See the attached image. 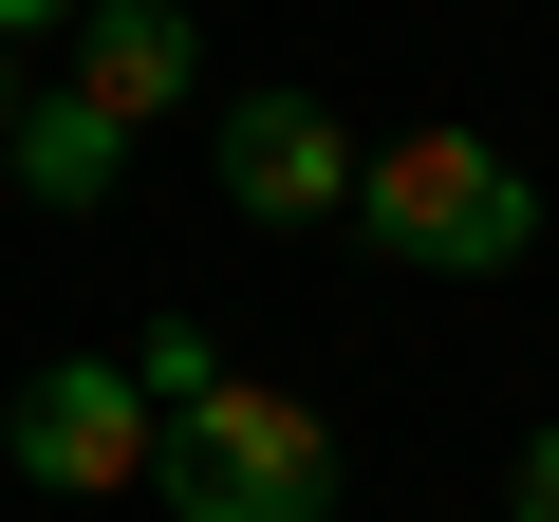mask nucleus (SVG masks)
Here are the masks:
<instances>
[{"label": "nucleus", "instance_id": "20e7f679", "mask_svg": "<svg viewBox=\"0 0 559 522\" xmlns=\"http://www.w3.org/2000/svg\"><path fill=\"white\" fill-rule=\"evenodd\" d=\"M355 187H373V150H355L318 94H242V112H224V205H242V224H336Z\"/></svg>", "mask_w": 559, "mask_h": 522}, {"label": "nucleus", "instance_id": "0eeeda50", "mask_svg": "<svg viewBox=\"0 0 559 522\" xmlns=\"http://www.w3.org/2000/svg\"><path fill=\"white\" fill-rule=\"evenodd\" d=\"M131 392H150V411H205V392H224V355H205V336H187V318H168V336H150V355H131Z\"/></svg>", "mask_w": 559, "mask_h": 522}, {"label": "nucleus", "instance_id": "7ed1b4c3", "mask_svg": "<svg viewBox=\"0 0 559 522\" xmlns=\"http://www.w3.org/2000/svg\"><path fill=\"white\" fill-rule=\"evenodd\" d=\"M0 448H20V466H38L57 503H94V485H150V448H168V411H150V392H131L112 355H57V373H38L20 411H0Z\"/></svg>", "mask_w": 559, "mask_h": 522}, {"label": "nucleus", "instance_id": "6e6552de", "mask_svg": "<svg viewBox=\"0 0 559 522\" xmlns=\"http://www.w3.org/2000/svg\"><path fill=\"white\" fill-rule=\"evenodd\" d=\"M503 522H559V429L522 448V485H503Z\"/></svg>", "mask_w": 559, "mask_h": 522}, {"label": "nucleus", "instance_id": "f03ea898", "mask_svg": "<svg viewBox=\"0 0 559 522\" xmlns=\"http://www.w3.org/2000/svg\"><path fill=\"white\" fill-rule=\"evenodd\" d=\"M355 224H373L392 261H429V281H503V261L540 242V187H522L485 131H392L373 187H355Z\"/></svg>", "mask_w": 559, "mask_h": 522}, {"label": "nucleus", "instance_id": "9d476101", "mask_svg": "<svg viewBox=\"0 0 559 522\" xmlns=\"http://www.w3.org/2000/svg\"><path fill=\"white\" fill-rule=\"evenodd\" d=\"M20 112H38V94H20V57H0V150H20Z\"/></svg>", "mask_w": 559, "mask_h": 522}, {"label": "nucleus", "instance_id": "39448f33", "mask_svg": "<svg viewBox=\"0 0 559 522\" xmlns=\"http://www.w3.org/2000/svg\"><path fill=\"white\" fill-rule=\"evenodd\" d=\"M75 94H94L112 131L187 112V0H94V20H75Z\"/></svg>", "mask_w": 559, "mask_h": 522}, {"label": "nucleus", "instance_id": "f257e3e1", "mask_svg": "<svg viewBox=\"0 0 559 522\" xmlns=\"http://www.w3.org/2000/svg\"><path fill=\"white\" fill-rule=\"evenodd\" d=\"M150 485L187 503V522H336V429L299 411V392H205V411H168V448H150Z\"/></svg>", "mask_w": 559, "mask_h": 522}, {"label": "nucleus", "instance_id": "1a4fd4ad", "mask_svg": "<svg viewBox=\"0 0 559 522\" xmlns=\"http://www.w3.org/2000/svg\"><path fill=\"white\" fill-rule=\"evenodd\" d=\"M94 20V0H0V38H75Z\"/></svg>", "mask_w": 559, "mask_h": 522}, {"label": "nucleus", "instance_id": "423d86ee", "mask_svg": "<svg viewBox=\"0 0 559 522\" xmlns=\"http://www.w3.org/2000/svg\"><path fill=\"white\" fill-rule=\"evenodd\" d=\"M20 168H38V205H112V168H131V131H112L94 94H38V112H20Z\"/></svg>", "mask_w": 559, "mask_h": 522}]
</instances>
